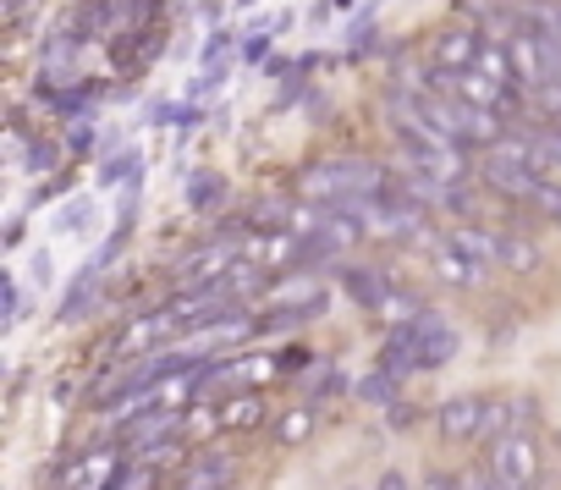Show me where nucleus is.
Segmentation results:
<instances>
[{
  "label": "nucleus",
  "instance_id": "f8f14e48",
  "mask_svg": "<svg viewBox=\"0 0 561 490\" xmlns=\"http://www.w3.org/2000/svg\"><path fill=\"white\" fill-rule=\"evenodd\" d=\"M380 369H391L397 380H408V375L424 369V358H419V326H413V320L397 326V331L386 337V347H380Z\"/></svg>",
  "mask_w": 561,
  "mask_h": 490
},
{
  "label": "nucleus",
  "instance_id": "9d476101",
  "mask_svg": "<svg viewBox=\"0 0 561 490\" xmlns=\"http://www.w3.org/2000/svg\"><path fill=\"white\" fill-rule=\"evenodd\" d=\"M231 474H237V457L231 452H204L182 468V485L176 490H231Z\"/></svg>",
  "mask_w": 561,
  "mask_h": 490
},
{
  "label": "nucleus",
  "instance_id": "473e14b6",
  "mask_svg": "<svg viewBox=\"0 0 561 490\" xmlns=\"http://www.w3.org/2000/svg\"><path fill=\"white\" fill-rule=\"evenodd\" d=\"M386 413H391V424H402V430H408V424H413V419H419V413H413V408H408V402H391V408H386Z\"/></svg>",
  "mask_w": 561,
  "mask_h": 490
},
{
  "label": "nucleus",
  "instance_id": "6ab92c4d",
  "mask_svg": "<svg viewBox=\"0 0 561 490\" xmlns=\"http://www.w3.org/2000/svg\"><path fill=\"white\" fill-rule=\"evenodd\" d=\"M61 160H67V149H61V138H23V171H61Z\"/></svg>",
  "mask_w": 561,
  "mask_h": 490
},
{
  "label": "nucleus",
  "instance_id": "20e7f679",
  "mask_svg": "<svg viewBox=\"0 0 561 490\" xmlns=\"http://www.w3.org/2000/svg\"><path fill=\"white\" fill-rule=\"evenodd\" d=\"M165 342H182V331H176V315L171 309H154V315H138L116 337V358H144V353H160Z\"/></svg>",
  "mask_w": 561,
  "mask_h": 490
},
{
  "label": "nucleus",
  "instance_id": "b1692460",
  "mask_svg": "<svg viewBox=\"0 0 561 490\" xmlns=\"http://www.w3.org/2000/svg\"><path fill=\"white\" fill-rule=\"evenodd\" d=\"M94 287H100V265H89V271L72 282V293H67V304H61V320H78V315L94 304Z\"/></svg>",
  "mask_w": 561,
  "mask_h": 490
},
{
  "label": "nucleus",
  "instance_id": "7c9ffc66",
  "mask_svg": "<svg viewBox=\"0 0 561 490\" xmlns=\"http://www.w3.org/2000/svg\"><path fill=\"white\" fill-rule=\"evenodd\" d=\"M83 209H89V198H72L67 209H61V226L72 231V226H83Z\"/></svg>",
  "mask_w": 561,
  "mask_h": 490
},
{
  "label": "nucleus",
  "instance_id": "7ed1b4c3",
  "mask_svg": "<svg viewBox=\"0 0 561 490\" xmlns=\"http://www.w3.org/2000/svg\"><path fill=\"white\" fill-rule=\"evenodd\" d=\"M242 260V242H204V249H193L187 260H182V293H193V287H215V282H226L231 276V265Z\"/></svg>",
  "mask_w": 561,
  "mask_h": 490
},
{
  "label": "nucleus",
  "instance_id": "f03ea898",
  "mask_svg": "<svg viewBox=\"0 0 561 490\" xmlns=\"http://www.w3.org/2000/svg\"><path fill=\"white\" fill-rule=\"evenodd\" d=\"M534 474H539V441H534L528 424H517V430H506V435L490 441V479H495V485L528 490Z\"/></svg>",
  "mask_w": 561,
  "mask_h": 490
},
{
  "label": "nucleus",
  "instance_id": "a878e982",
  "mask_svg": "<svg viewBox=\"0 0 561 490\" xmlns=\"http://www.w3.org/2000/svg\"><path fill=\"white\" fill-rule=\"evenodd\" d=\"M215 430H226V424H220V408H209V402L182 419V435H187V441H204V435H215Z\"/></svg>",
  "mask_w": 561,
  "mask_h": 490
},
{
  "label": "nucleus",
  "instance_id": "4be33fe9",
  "mask_svg": "<svg viewBox=\"0 0 561 490\" xmlns=\"http://www.w3.org/2000/svg\"><path fill=\"white\" fill-rule=\"evenodd\" d=\"M275 29H280V12H275V18H259V23H248V29H242V61H264V56H270V39H275Z\"/></svg>",
  "mask_w": 561,
  "mask_h": 490
},
{
  "label": "nucleus",
  "instance_id": "4468645a",
  "mask_svg": "<svg viewBox=\"0 0 561 490\" xmlns=\"http://www.w3.org/2000/svg\"><path fill=\"white\" fill-rule=\"evenodd\" d=\"M495 265H506V271H517V276L539 271V242L523 237V231H501V242H495Z\"/></svg>",
  "mask_w": 561,
  "mask_h": 490
},
{
  "label": "nucleus",
  "instance_id": "9b49d317",
  "mask_svg": "<svg viewBox=\"0 0 561 490\" xmlns=\"http://www.w3.org/2000/svg\"><path fill=\"white\" fill-rule=\"evenodd\" d=\"M479 176H484L490 187H501L506 198H534V187L545 182V176H539L534 166H512V160H495V155H484Z\"/></svg>",
  "mask_w": 561,
  "mask_h": 490
},
{
  "label": "nucleus",
  "instance_id": "a211bd4d",
  "mask_svg": "<svg viewBox=\"0 0 561 490\" xmlns=\"http://www.w3.org/2000/svg\"><path fill=\"white\" fill-rule=\"evenodd\" d=\"M446 237L457 242L462 254H473L479 265H495V242H501V231H484V226H451Z\"/></svg>",
  "mask_w": 561,
  "mask_h": 490
},
{
  "label": "nucleus",
  "instance_id": "f3484780",
  "mask_svg": "<svg viewBox=\"0 0 561 490\" xmlns=\"http://www.w3.org/2000/svg\"><path fill=\"white\" fill-rule=\"evenodd\" d=\"M226 204V176L220 171H193L187 176V209H220Z\"/></svg>",
  "mask_w": 561,
  "mask_h": 490
},
{
  "label": "nucleus",
  "instance_id": "ddd939ff",
  "mask_svg": "<svg viewBox=\"0 0 561 490\" xmlns=\"http://www.w3.org/2000/svg\"><path fill=\"white\" fill-rule=\"evenodd\" d=\"M342 287H347V293H353L369 315H375V309L397 293V287H391V276H386V271H375V265H347V271H342Z\"/></svg>",
  "mask_w": 561,
  "mask_h": 490
},
{
  "label": "nucleus",
  "instance_id": "f257e3e1",
  "mask_svg": "<svg viewBox=\"0 0 561 490\" xmlns=\"http://www.w3.org/2000/svg\"><path fill=\"white\" fill-rule=\"evenodd\" d=\"M298 193L314 198V204H353V198H380L391 193V171L375 166V160H314L304 176H298Z\"/></svg>",
  "mask_w": 561,
  "mask_h": 490
},
{
  "label": "nucleus",
  "instance_id": "5701e85b",
  "mask_svg": "<svg viewBox=\"0 0 561 490\" xmlns=\"http://www.w3.org/2000/svg\"><path fill=\"white\" fill-rule=\"evenodd\" d=\"M353 391H358L364 402H380V408H391V402H397V391H402V380H397L391 369H375V375H364Z\"/></svg>",
  "mask_w": 561,
  "mask_h": 490
},
{
  "label": "nucleus",
  "instance_id": "423d86ee",
  "mask_svg": "<svg viewBox=\"0 0 561 490\" xmlns=\"http://www.w3.org/2000/svg\"><path fill=\"white\" fill-rule=\"evenodd\" d=\"M479 45H484V23H479V29H462V23H451V29H440V34H435V45H430V61H435L440 72H468V67L479 61Z\"/></svg>",
  "mask_w": 561,
  "mask_h": 490
},
{
  "label": "nucleus",
  "instance_id": "393cba45",
  "mask_svg": "<svg viewBox=\"0 0 561 490\" xmlns=\"http://www.w3.org/2000/svg\"><path fill=\"white\" fill-rule=\"evenodd\" d=\"M375 315H380V320H391V326H408V320H419V315H424V304H419L413 293H391Z\"/></svg>",
  "mask_w": 561,
  "mask_h": 490
},
{
  "label": "nucleus",
  "instance_id": "1a4fd4ad",
  "mask_svg": "<svg viewBox=\"0 0 561 490\" xmlns=\"http://www.w3.org/2000/svg\"><path fill=\"white\" fill-rule=\"evenodd\" d=\"M413 326H419V358H424V369H440V364L457 358V326L451 320H440V315L424 309Z\"/></svg>",
  "mask_w": 561,
  "mask_h": 490
},
{
  "label": "nucleus",
  "instance_id": "0eeeda50",
  "mask_svg": "<svg viewBox=\"0 0 561 490\" xmlns=\"http://www.w3.org/2000/svg\"><path fill=\"white\" fill-rule=\"evenodd\" d=\"M424 249H430V271L440 276V282H451V287H479V260L473 254H462L457 242L440 231V237H424Z\"/></svg>",
  "mask_w": 561,
  "mask_h": 490
},
{
  "label": "nucleus",
  "instance_id": "2eb2a0df",
  "mask_svg": "<svg viewBox=\"0 0 561 490\" xmlns=\"http://www.w3.org/2000/svg\"><path fill=\"white\" fill-rule=\"evenodd\" d=\"M523 397H484V424H479V441H495V435H506V430H517L523 424Z\"/></svg>",
  "mask_w": 561,
  "mask_h": 490
},
{
  "label": "nucleus",
  "instance_id": "c85d7f7f",
  "mask_svg": "<svg viewBox=\"0 0 561 490\" xmlns=\"http://www.w3.org/2000/svg\"><path fill=\"white\" fill-rule=\"evenodd\" d=\"M23 309H28L23 287H18V282H7V326H18V320H23Z\"/></svg>",
  "mask_w": 561,
  "mask_h": 490
},
{
  "label": "nucleus",
  "instance_id": "bb28decb",
  "mask_svg": "<svg viewBox=\"0 0 561 490\" xmlns=\"http://www.w3.org/2000/svg\"><path fill=\"white\" fill-rule=\"evenodd\" d=\"M534 111H539L545 122H561V83H539V89H534Z\"/></svg>",
  "mask_w": 561,
  "mask_h": 490
},
{
  "label": "nucleus",
  "instance_id": "2f4dec72",
  "mask_svg": "<svg viewBox=\"0 0 561 490\" xmlns=\"http://www.w3.org/2000/svg\"><path fill=\"white\" fill-rule=\"evenodd\" d=\"M50 276H56L50 254H34V282H39V287H50Z\"/></svg>",
  "mask_w": 561,
  "mask_h": 490
},
{
  "label": "nucleus",
  "instance_id": "c756f323",
  "mask_svg": "<svg viewBox=\"0 0 561 490\" xmlns=\"http://www.w3.org/2000/svg\"><path fill=\"white\" fill-rule=\"evenodd\" d=\"M342 386H347V380H342V369H320V375H314V397H336Z\"/></svg>",
  "mask_w": 561,
  "mask_h": 490
},
{
  "label": "nucleus",
  "instance_id": "412c9836",
  "mask_svg": "<svg viewBox=\"0 0 561 490\" xmlns=\"http://www.w3.org/2000/svg\"><path fill=\"white\" fill-rule=\"evenodd\" d=\"M309 435H314V408H293V413L275 419V441L280 446H304Z\"/></svg>",
  "mask_w": 561,
  "mask_h": 490
},
{
  "label": "nucleus",
  "instance_id": "cd10ccee",
  "mask_svg": "<svg viewBox=\"0 0 561 490\" xmlns=\"http://www.w3.org/2000/svg\"><path fill=\"white\" fill-rule=\"evenodd\" d=\"M528 204H539V209H545V215L561 226V182H550V176H545V182L534 187V198H528Z\"/></svg>",
  "mask_w": 561,
  "mask_h": 490
},
{
  "label": "nucleus",
  "instance_id": "6e6552de",
  "mask_svg": "<svg viewBox=\"0 0 561 490\" xmlns=\"http://www.w3.org/2000/svg\"><path fill=\"white\" fill-rule=\"evenodd\" d=\"M479 424H484V397H473V391L446 397V402L435 408V430H440L446 441H473Z\"/></svg>",
  "mask_w": 561,
  "mask_h": 490
},
{
  "label": "nucleus",
  "instance_id": "dca6fc26",
  "mask_svg": "<svg viewBox=\"0 0 561 490\" xmlns=\"http://www.w3.org/2000/svg\"><path fill=\"white\" fill-rule=\"evenodd\" d=\"M220 424H226V430H253V424H264V397H259V391H231V397L220 402Z\"/></svg>",
  "mask_w": 561,
  "mask_h": 490
},
{
  "label": "nucleus",
  "instance_id": "39448f33",
  "mask_svg": "<svg viewBox=\"0 0 561 490\" xmlns=\"http://www.w3.org/2000/svg\"><path fill=\"white\" fill-rule=\"evenodd\" d=\"M182 435V408H144V413H127L122 419V452H149L160 441Z\"/></svg>",
  "mask_w": 561,
  "mask_h": 490
},
{
  "label": "nucleus",
  "instance_id": "aec40b11",
  "mask_svg": "<svg viewBox=\"0 0 561 490\" xmlns=\"http://www.w3.org/2000/svg\"><path fill=\"white\" fill-rule=\"evenodd\" d=\"M198 116H204V111H198L193 100H160V105L149 111V122H154V127H176V133L198 127Z\"/></svg>",
  "mask_w": 561,
  "mask_h": 490
},
{
  "label": "nucleus",
  "instance_id": "72a5a7b5",
  "mask_svg": "<svg viewBox=\"0 0 561 490\" xmlns=\"http://www.w3.org/2000/svg\"><path fill=\"white\" fill-rule=\"evenodd\" d=\"M556 127H561V122H556Z\"/></svg>",
  "mask_w": 561,
  "mask_h": 490
}]
</instances>
